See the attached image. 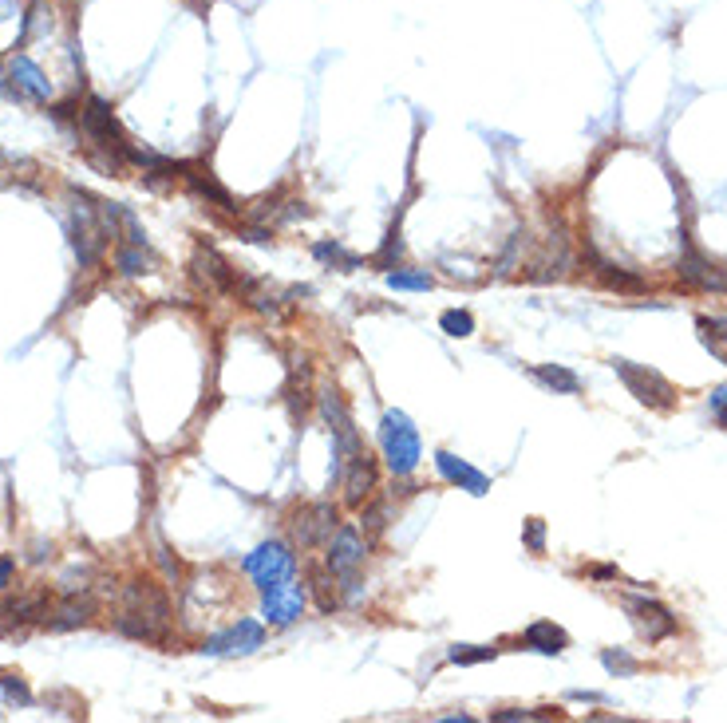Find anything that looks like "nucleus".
Instances as JSON below:
<instances>
[{"label": "nucleus", "mask_w": 727, "mask_h": 723, "mask_svg": "<svg viewBox=\"0 0 727 723\" xmlns=\"http://www.w3.org/2000/svg\"><path fill=\"white\" fill-rule=\"evenodd\" d=\"M166 617H170V605H166V593L151 581H135L127 589V609L119 613V633L135 637V641H162L166 633Z\"/></svg>", "instance_id": "nucleus-1"}, {"label": "nucleus", "mask_w": 727, "mask_h": 723, "mask_svg": "<svg viewBox=\"0 0 727 723\" xmlns=\"http://www.w3.org/2000/svg\"><path fill=\"white\" fill-rule=\"evenodd\" d=\"M380 451H384V463L396 479L415 475L419 459H423V447H419V431L415 423L407 419L404 411H388L384 423H380Z\"/></svg>", "instance_id": "nucleus-2"}, {"label": "nucleus", "mask_w": 727, "mask_h": 723, "mask_svg": "<svg viewBox=\"0 0 727 723\" xmlns=\"http://www.w3.org/2000/svg\"><path fill=\"white\" fill-rule=\"evenodd\" d=\"M242 565L261 593H265V589H277V585H285V581H293V573H297L293 550H289L285 542H265V546H257L253 554H245Z\"/></svg>", "instance_id": "nucleus-3"}, {"label": "nucleus", "mask_w": 727, "mask_h": 723, "mask_svg": "<svg viewBox=\"0 0 727 723\" xmlns=\"http://www.w3.org/2000/svg\"><path fill=\"white\" fill-rule=\"evenodd\" d=\"M613 372L625 380L629 396L652 407V411H668L676 403V388L656 372V368H645V364H633V360H613Z\"/></svg>", "instance_id": "nucleus-4"}, {"label": "nucleus", "mask_w": 727, "mask_h": 723, "mask_svg": "<svg viewBox=\"0 0 727 723\" xmlns=\"http://www.w3.org/2000/svg\"><path fill=\"white\" fill-rule=\"evenodd\" d=\"M368 558V542L360 538V530L356 526H340V530H332V538H328V573L332 577H356L360 573V565Z\"/></svg>", "instance_id": "nucleus-5"}, {"label": "nucleus", "mask_w": 727, "mask_h": 723, "mask_svg": "<svg viewBox=\"0 0 727 723\" xmlns=\"http://www.w3.org/2000/svg\"><path fill=\"white\" fill-rule=\"evenodd\" d=\"M261 644H265V629H261V621L242 617L238 625H230V629L214 633L210 641L202 644V652H206V656H249V652H257Z\"/></svg>", "instance_id": "nucleus-6"}, {"label": "nucleus", "mask_w": 727, "mask_h": 723, "mask_svg": "<svg viewBox=\"0 0 727 723\" xmlns=\"http://www.w3.org/2000/svg\"><path fill=\"white\" fill-rule=\"evenodd\" d=\"M340 482H344V502L348 506H368V498L376 494V459L368 455V447H360L356 455H348L344 471H340Z\"/></svg>", "instance_id": "nucleus-7"}, {"label": "nucleus", "mask_w": 727, "mask_h": 723, "mask_svg": "<svg viewBox=\"0 0 727 723\" xmlns=\"http://www.w3.org/2000/svg\"><path fill=\"white\" fill-rule=\"evenodd\" d=\"M83 135L91 139V143H99V147H115L119 155H127L131 151V143L123 139V131H119V123H115V115H111V107L99 99V95H91L87 99V111H83Z\"/></svg>", "instance_id": "nucleus-8"}, {"label": "nucleus", "mask_w": 727, "mask_h": 723, "mask_svg": "<svg viewBox=\"0 0 727 723\" xmlns=\"http://www.w3.org/2000/svg\"><path fill=\"white\" fill-rule=\"evenodd\" d=\"M301 613H305V589H301V585L285 581V585L261 593V617H265L269 625L285 629V625H293Z\"/></svg>", "instance_id": "nucleus-9"}, {"label": "nucleus", "mask_w": 727, "mask_h": 723, "mask_svg": "<svg viewBox=\"0 0 727 723\" xmlns=\"http://www.w3.org/2000/svg\"><path fill=\"white\" fill-rule=\"evenodd\" d=\"M332 530H336V506H332V502L309 506V510L297 518V526H293V534H297L301 546H321V542L332 538Z\"/></svg>", "instance_id": "nucleus-10"}, {"label": "nucleus", "mask_w": 727, "mask_h": 723, "mask_svg": "<svg viewBox=\"0 0 727 723\" xmlns=\"http://www.w3.org/2000/svg\"><path fill=\"white\" fill-rule=\"evenodd\" d=\"M435 467H439V475L451 482V486H459V490H467V494H486L490 490V479H486L483 471H475L467 459H459V455H451V451H439L435 455Z\"/></svg>", "instance_id": "nucleus-11"}, {"label": "nucleus", "mask_w": 727, "mask_h": 723, "mask_svg": "<svg viewBox=\"0 0 727 723\" xmlns=\"http://www.w3.org/2000/svg\"><path fill=\"white\" fill-rule=\"evenodd\" d=\"M629 613H633V621H637V629L645 633L648 641H664V637H672L676 633V617L664 609V605H656V601H648V597H641V601H629Z\"/></svg>", "instance_id": "nucleus-12"}, {"label": "nucleus", "mask_w": 727, "mask_h": 723, "mask_svg": "<svg viewBox=\"0 0 727 723\" xmlns=\"http://www.w3.org/2000/svg\"><path fill=\"white\" fill-rule=\"evenodd\" d=\"M8 72H12V80H16V91H24L28 99H36V103H48V99H52V83H48V76L40 72V64H36V60H28V56H12Z\"/></svg>", "instance_id": "nucleus-13"}, {"label": "nucleus", "mask_w": 727, "mask_h": 723, "mask_svg": "<svg viewBox=\"0 0 727 723\" xmlns=\"http://www.w3.org/2000/svg\"><path fill=\"white\" fill-rule=\"evenodd\" d=\"M680 277L692 281L696 289H712V293H727V269H716L700 257H684L680 261Z\"/></svg>", "instance_id": "nucleus-14"}, {"label": "nucleus", "mask_w": 727, "mask_h": 723, "mask_svg": "<svg viewBox=\"0 0 727 723\" xmlns=\"http://www.w3.org/2000/svg\"><path fill=\"white\" fill-rule=\"evenodd\" d=\"M530 376H534L542 388H550L554 396H577V392H581V376L569 372V368H562V364H534Z\"/></svg>", "instance_id": "nucleus-15"}, {"label": "nucleus", "mask_w": 727, "mask_h": 723, "mask_svg": "<svg viewBox=\"0 0 727 723\" xmlns=\"http://www.w3.org/2000/svg\"><path fill=\"white\" fill-rule=\"evenodd\" d=\"M526 648H534V652H546V656H558V652H566L569 648V637L566 629H558L554 621H534L530 629H526Z\"/></svg>", "instance_id": "nucleus-16"}, {"label": "nucleus", "mask_w": 727, "mask_h": 723, "mask_svg": "<svg viewBox=\"0 0 727 723\" xmlns=\"http://www.w3.org/2000/svg\"><path fill=\"white\" fill-rule=\"evenodd\" d=\"M696 332H700V344L727 364V317H696Z\"/></svg>", "instance_id": "nucleus-17"}, {"label": "nucleus", "mask_w": 727, "mask_h": 723, "mask_svg": "<svg viewBox=\"0 0 727 723\" xmlns=\"http://www.w3.org/2000/svg\"><path fill=\"white\" fill-rule=\"evenodd\" d=\"M91 621V601H68L64 609H56V617H44V629L64 633V629H80Z\"/></svg>", "instance_id": "nucleus-18"}, {"label": "nucleus", "mask_w": 727, "mask_h": 723, "mask_svg": "<svg viewBox=\"0 0 727 723\" xmlns=\"http://www.w3.org/2000/svg\"><path fill=\"white\" fill-rule=\"evenodd\" d=\"M115 265H119L123 277H139V273L151 269V253H147V245H119L115 249Z\"/></svg>", "instance_id": "nucleus-19"}, {"label": "nucleus", "mask_w": 727, "mask_h": 723, "mask_svg": "<svg viewBox=\"0 0 727 723\" xmlns=\"http://www.w3.org/2000/svg\"><path fill=\"white\" fill-rule=\"evenodd\" d=\"M313 257L324 261V265H332V269H340V273H352V269L360 265V257L348 253V249L336 245V241H317V245H313Z\"/></svg>", "instance_id": "nucleus-20"}, {"label": "nucleus", "mask_w": 727, "mask_h": 723, "mask_svg": "<svg viewBox=\"0 0 727 723\" xmlns=\"http://www.w3.org/2000/svg\"><path fill=\"white\" fill-rule=\"evenodd\" d=\"M435 281L427 269H392L388 273V289H400V293H427Z\"/></svg>", "instance_id": "nucleus-21"}, {"label": "nucleus", "mask_w": 727, "mask_h": 723, "mask_svg": "<svg viewBox=\"0 0 727 723\" xmlns=\"http://www.w3.org/2000/svg\"><path fill=\"white\" fill-rule=\"evenodd\" d=\"M494 656H498V648H490V644H455V648L447 652V660H451V664H459V668L486 664V660H494Z\"/></svg>", "instance_id": "nucleus-22"}, {"label": "nucleus", "mask_w": 727, "mask_h": 723, "mask_svg": "<svg viewBox=\"0 0 727 723\" xmlns=\"http://www.w3.org/2000/svg\"><path fill=\"white\" fill-rule=\"evenodd\" d=\"M439 328H443L447 336H459V340H463V336L475 332V317H471L467 309H447V313L439 317Z\"/></svg>", "instance_id": "nucleus-23"}, {"label": "nucleus", "mask_w": 727, "mask_h": 723, "mask_svg": "<svg viewBox=\"0 0 727 723\" xmlns=\"http://www.w3.org/2000/svg\"><path fill=\"white\" fill-rule=\"evenodd\" d=\"M0 692H4L8 704H20V708L32 704V692H28V684L20 676H0Z\"/></svg>", "instance_id": "nucleus-24"}, {"label": "nucleus", "mask_w": 727, "mask_h": 723, "mask_svg": "<svg viewBox=\"0 0 727 723\" xmlns=\"http://www.w3.org/2000/svg\"><path fill=\"white\" fill-rule=\"evenodd\" d=\"M601 664H605L609 672H617V676H633V672H637V660H633L629 652H613V648L601 652Z\"/></svg>", "instance_id": "nucleus-25"}, {"label": "nucleus", "mask_w": 727, "mask_h": 723, "mask_svg": "<svg viewBox=\"0 0 727 723\" xmlns=\"http://www.w3.org/2000/svg\"><path fill=\"white\" fill-rule=\"evenodd\" d=\"M522 542H526V550H530V554H542V550H546V522H542V518H530V522H526Z\"/></svg>", "instance_id": "nucleus-26"}, {"label": "nucleus", "mask_w": 727, "mask_h": 723, "mask_svg": "<svg viewBox=\"0 0 727 723\" xmlns=\"http://www.w3.org/2000/svg\"><path fill=\"white\" fill-rule=\"evenodd\" d=\"M601 277H605V285H613V289H641V281H637V277L613 273V265H601Z\"/></svg>", "instance_id": "nucleus-27"}, {"label": "nucleus", "mask_w": 727, "mask_h": 723, "mask_svg": "<svg viewBox=\"0 0 727 723\" xmlns=\"http://www.w3.org/2000/svg\"><path fill=\"white\" fill-rule=\"evenodd\" d=\"M712 415L720 419V427L727 431V384H720V388L712 392Z\"/></svg>", "instance_id": "nucleus-28"}, {"label": "nucleus", "mask_w": 727, "mask_h": 723, "mask_svg": "<svg viewBox=\"0 0 727 723\" xmlns=\"http://www.w3.org/2000/svg\"><path fill=\"white\" fill-rule=\"evenodd\" d=\"M12 569H16L12 558H0V589H8V585H12Z\"/></svg>", "instance_id": "nucleus-29"}, {"label": "nucleus", "mask_w": 727, "mask_h": 723, "mask_svg": "<svg viewBox=\"0 0 727 723\" xmlns=\"http://www.w3.org/2000/svg\"><path fill=\"white\" fill-rule=\"evenodd\" d=\"M8 16H16V0H0V20H8Z\"/></svg>", "instance_id": "nucleus-30"}]
</instances>
